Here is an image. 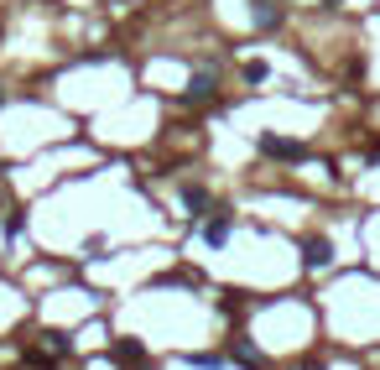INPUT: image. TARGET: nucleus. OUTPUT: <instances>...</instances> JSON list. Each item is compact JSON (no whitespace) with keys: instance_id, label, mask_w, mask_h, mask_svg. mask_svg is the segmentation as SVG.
<instances>
[{"instance_id":"1","label":"nucleus","mask_w":380,"mask_h":370,"mask_svg":"<svg viewBox=\"0 0 380 370\" xmlns=\"http://www.w3.org/2000/svg\"><path fill=\"white\" fill-rule=\"evenodd\" d=\"M260 152H266V156H286V162H297V156H303L297 141H281V136H260Z\"/></svg>"},{"instance_id":"2","label":"nucleus","mask_w":380,"mask_h":370,"mask_svg":"<svg viewBox=\"0 0 380 370\" xmlns=\"http://www.w3.org/2000/svg\"><path fill=\"white\" fill-rule=\"evenodd\" d=\"M203 240H208V245H224V240H229V214L208 219V224H203Z\"/></svg>"},{"instance_id":"3","label":"nucleus","mask_w":380,"mask_h":370,"mask_svg":"<svg viewBox=\"0 0 380 370\" xmlns=\"http://www.w3.org/2000/svg\"><path fill=\"white\" fill-rule=\"evenodd\" d=\"M329 256H334L329 240H308V256L303 261H308V266H329Z\"/></svg>"},{"instance_id":"4","label":"nucleus","mask_w":380,"mask_h":370,"mask_svg":"<svg viewBox=\"0 0 380 370\" xmlns=\"http://www.w3.org/2000/svg\"><path fill=\"white\" fill-rule=\"evenodd\" d=\"M188 99H193V104L214 99V78H193V84H188Z\"/></svg>"},{"instance_id":"5","label":"nucleus","mask_w":380,"mask_h":370,"mask_svg":"<svg viewBox=\"0 0 380 370\" xmlns=\"http://www.w3.org/2000/svg\"><path fill=\"white\" fill-rule=\"evenodd\" d=\"M115 360H125V365H141L146 354H141V345H130V339H120V345H115Z\"/></svg>"},{"instance_id":"6","label":"nucleus","mask_w":380,"mask_h":370,"mask_svg":"<svg viewBox=\"0 0 380 370\" xmlns=\"http://www.w3.org/2000/svg\"><path fill=\"white\" fill-rule=\"evenodd\" d=\"M245 78H251V84H260V78H266V63H260V58L245 63Z\"/></svg>"},{"instance_id":"7","label":"nucleus","mask_w":380,"mask_h":370,"mask_svg":"<svg viewBox=\"0 0 380 370\" xmlns=\"http://www.w3.org/2000/svg\"><path fill=\"white\" fill-rule=\"evenodd\" d=\"M188 209H208V193L203 188H188Z\"/></svg>"},{"instance_id":"8","label":"nucleus","mask_w":380,"mask_h":370,"mask_svg":"<svg viewBox=\"0 0 380 370\" xmlns=\"http://www.w3.org/2000/svg\"><path fill=\"white\" fill-rule=\"evenodd\" d=\"M308 370H323V365H308Z\"/></svg>"}]
</instances>
